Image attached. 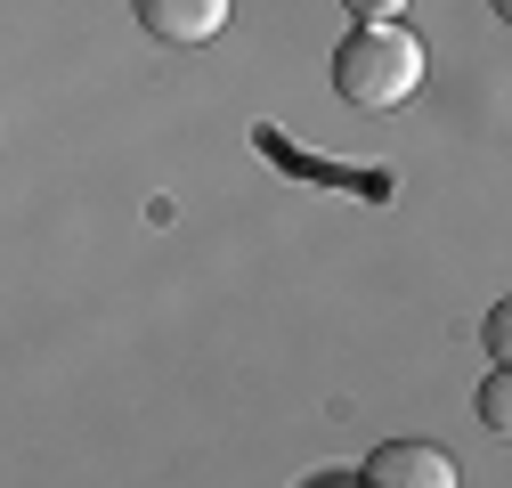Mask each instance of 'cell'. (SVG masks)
I'll return each instance as SVG.
<instances>
[{"label": "cell", "mask_w": 512, "mask_h": 488, "mask_svg": "<svg viewBox=\"0 0 512 488\" xmlns=\"http://www.w3.org/2000/svg\"><path fill=\"white\" fill-rule=\"evenodd\" d=\"M334 90L358 114H391L423 90V41L407 25H350L334 41Z\"/></svg>", "instance_id": "1"}, {"label": "cell", "mask_w": 512, "mask_h": 488, "mask_svg": "<svg viewBox=\"0 0 512 488\" xmlns=\"http://www.w3.org/2000/svg\"><path fill=\"white\" fill-rule=\"evenodd\" d=\"M358 480H366V488H464L456 456H447L439 440H382Z\"/></svg>", "instance_id": "2"}, {"label": "cell", "mask_w": 512, "mask_h": 488, "mask_svg": "<svg viewBox=\"0 0 512 488\" xmlns=\"http://www.w3.org/2000/svg\"><path fill=\"white\" fill-rule=\"evenodd\" d=\"M139 25H147L163 49H204V41H220V25H228V0H139Z\"/></svg>", "instance_id": "3"}, {"label": "cell", "mask_w": 512, "mask_h": 488, "mask_svg": "<svg viewBox=\"0 0 512 488\" xmlns=\"http://www.w3.org/2000/svg\"><path fill=\"white\" fill-rule=\"evenodd\" d=\"M480 423H488V432H496V440L512 432V375H504V366H496V375L480 383Z\"/></svg>", "instance_id": "4"}, {"label": "cell", "mask_w": 512, "mask_h": 488, "mask_svg": "<svg viewBox=\"0 0 512 488\" xmlns=\"http://www.w3.org/2000/svg\"><path fill=\"white\" fill-rule=\"evenodd\" d=\"M342 9H350L358 25H399V17H407V0H342Z\"/></svg>", "instance_id": "5"}, {"label": "cell", "mask_w": 512, "mask_h": 488, "mask_svg": "<svg viewBox=\"0 0 512 488\" xmlns=\"http://www.w3.org/2000/svg\"><path fill=\"white\" fill-rule=\"evenodd\" d=\"M488 350H496V366H504V350H512V310H488Z\"/></svg>", "instance_id": "6"}, {"label": "cell", "mask_w": 512, "mask_h": 488, "mask_svg": "<svg viewBox=\"0 0 512 488\" xmlns=\"http://www.w3.org/2000/svg\"><path fill=\"white\" fill-rule=\"evenodd\" d=\"M309 488H366V480H342V472H326V480H309Z\"/></svg>", "instance_id": "7"}, {"label": "cell", "mask_w": 512, "mask_h": 488, "mask_svg": "<svg viewBox=\"0 0 512 488\" xmlns=\"http://www.w3.org/2000/svg\"><path fill=\"white\" fill-rule=\"evenodd\" d=\"M504 9H512V0H496V17H504Z\"/></svg>", "instance_id": "8"}]
</instances>
